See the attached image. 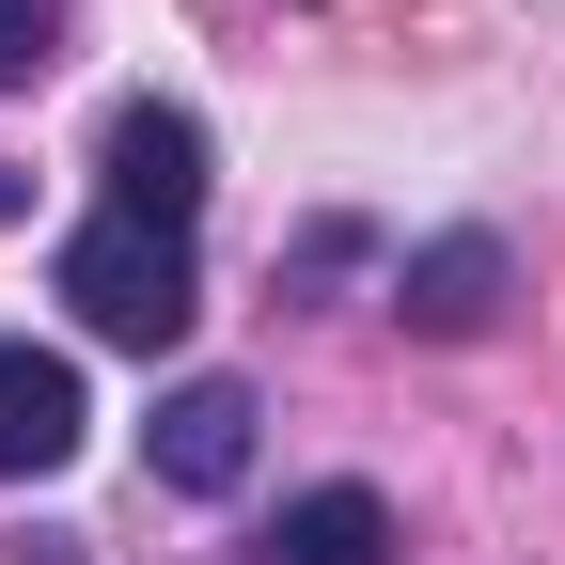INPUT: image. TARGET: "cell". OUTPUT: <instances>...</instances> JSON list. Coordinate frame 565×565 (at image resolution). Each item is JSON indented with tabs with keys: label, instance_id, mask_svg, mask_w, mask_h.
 <instances>
[{
	"label": "cell",
	"instance_id": "8",
	"mask_svg": "<svg viewBox=\"0 0 565 565\" xmlns=\"http://www.w3.org/2000/svg\"><path fill=\"white\" fill-rule=\"evenodd\" d=\"M0 221H32V189H17V158H0Z\"/></svg>",
	"mask_w": 565,
	"mask_h": 565
},
{
	"label": "cell",
	"instance_id": "2",
	"mask_svg": "<svg viewBox=\"0 0 565 565\" xmlns=\"http://www.w3.org/2000/svg\"><path fill=\"white\" fill-rule=\"evenodd\" d=\"M252 424H267V408H252V377H173V393H158V424H141V471H158L173 503H221V487L252 471Z\"/></svg>",
	"mask_w": 565,
	"mask_h": 565
},
{
	"label": "cell",
	"instance_id": "3",
	"mask_svg": "<svg viewBox=\"0 0 565 565\" xmlns=\"http://www.w3.org/2000/svg\"><path fill=\"white\" fill-rule=\"evenodd\" d=\"M95 158H110V204H126V221H173V236L204 221V126H189L173 95H126Z\"/></svg>",
	"mask_w": 565,
	"mask_h": 565
},
{
	"label": "cell",
	"instance_id": "5",
	"mask_svg": "<svg viewBox=\"0 0 565 565\" xmlns=\"http://www.w3.org/2000/svg\"><path fill=\"white\" fill-rule=\"evenodd\" d=\"M503 236H424L408 252V282H393V315L424 330V345H471V330H503Z\"/></svg>",
	"mask_w": 565,
	"mask_h": 565
},
{
	"label": "cell",
	"instance_id": "7",
	"mask_svg": "<svg viewBox=\"0 0 565 565\" xmlns=\"http://www.w3.org/2000/svg\"><path fill=\"white\" fill-rule=\"evenodd\" d=\"M47 63H63V0H0V95L47 79Z\"/></svg>",
	"mask_w": 565,
	"mask_h": 565
},
{
	"label": "cell",
	"instance_id": "4",
	"mask_svg": "<svg viewBox=\"0 0 565 565\" xmlns=\"http://www.w3.org/2000/svg\"><path fill=\"white\" fill-rule=\"evenodd\" d=\"M79 440H95L79 362H63V345H0V487H47Z\"/></svg>",
	"mask_w": 565,
	"mask_h": 565
},
{
	"label": "cell",
	"instance_id": "1",
	"mask_svg": "<svg viewBox=\"0 0 565 565\" xmlns=\"http://www.w3.org/2000/svg\"><path fill=\"white\" fill-rule=\"evenodd\" d=\"M63 299H79V330L95 345H126V362H158V345H189V315H204V267H189V236L173 221H126V204H95L79 236H63Z\"/></svg>",
	"mask_w": 565,
	"mask_h": 565
},
{
	"label": "cell",
	"instance_id": "6",
	"mask_svg": "<svg viewBox=\"0 0 565 565\" xmlns=\"http://www.w3.org/2000/svg\"><path fill=\"white\" fill-rule=\"evenodd\" d=\"M252 565H393V503H377V487H299Z\"/></svg>",
	"mask_w": 565,
	"mask_h": 565
}]
</instances>
